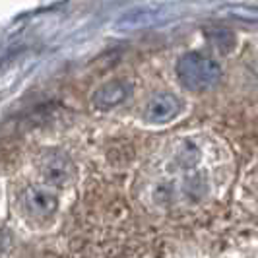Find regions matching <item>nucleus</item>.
Returning <instances> with one entry per match:
<instances>
[{
	"instance_id": "obj_1",
	"label": "nucleus",
	"mask_w": 258,
	"mask_h": 258,
	"mask_svg": "<svg viewBox=\"0 0 258 258\" xmlns=\"http://www.w3.org/2000/svg\"><path fill=\"white\" fill-rule=\"evenodd\" d=\"M177 78L190 91H208L216 88L221 80V68L216 60L200 52H186L177 60Z\"/></svg>"
},
{
	"instance_id": "obj_3",
	"label": "nucleus",
	"mask_w": 258,
	"mask_h": 258,
	"mask_svg": "<svg viewBox=\"0 0 258 258\" xmlns=\"http://www.w3.org/2000/svg\"><path fill=\"white\" fill-rule=\"evenodd\" d=\"M132 93V86L126 80H111L103 84L101 88L93 91L91 95V105L99 111H107V109H115L120 103H124Z\"/></svg>"
},
{
	"instance_id": "obj_6",
	"label": "nucleus",
	"mask_w": 258,
	"mask_h": 258,
	"mask_svg": "<svg viewBox=\"0 0 258 258\" xmlns=\"http://www.w3.org/2000/svg\"><path fill=\"white\" fill-rule=\"evenodd\" d=\"M206 37H208V41L216 47V49H220V51H223V52L231 51L233 47H235V35H233L229 29H225V27H214V29H208Z\"/></svg>"
},
{
	"instance_id": "obj_4",
	"label": "nucleus",
	"mask_w": 258,
	"mask_h": 258,
	"mask_svg": "<svg viewBox=\"0 0 258 258\" xmlns=\"http://www.w3.org/2000/svg\"><path fill=\"white\" fill-rule=\"evenodd\" d=\"M74 165L60 152H49L41 157V177L49 184H64L72 179Z\"/></svg>"
},
{
	"instance_id": "obj_2",
	"label": "nucleus",
	"mask_w": 258,
	"mask_h": 258,
	"mask_svg": "<svg viewBox=\"0 0 258 258\" xmlns=\"http://www.w3.org/2000/svg\"><path fill=\"white\" fill-rule=\"evenodd\" d=\"M181 113V101L167 91H159L148 99L144 107V120L152 124H163Z\"/></svg>"
},
{
	"instance_id": "obj_5",
	"label": "nucleus",
	"mask_w": 258,
	"mask_h": 258,
	"mask_svg": "<svg viewBox=\"0 0 258 258\" xmlns=\"http://www.w3.org/2000/svg\"><path fill=\"white\" fill-rule=\"evenodd\" d=\"M24 204L29 214H33L37 218H45V216H51L56 212L58 200L54 194L41 186H29L24 194Z\"/></svg>"
}]
</instances>
